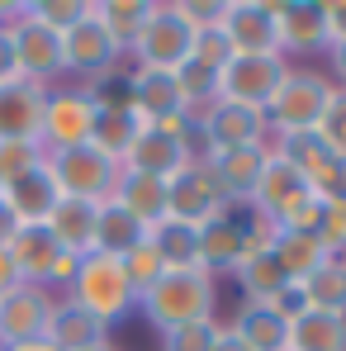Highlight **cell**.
Masks as SVG:
<instances>
[{
    "label": "cell",
    "instance_id": "6da1fadb",
    "mask_svg": "<svg viewBox=\"0 0 346 351\" xmlns=\"http://www.w3.org/2000/svg\"><path fill=\"white\" fill-rule=\"evenodd\" d=\"M214 304H219V280L209 271H166L152 290L138 294V313L157 332L214 318Z\"/></svg>",
    "mask_w": 346,
    "mask_h": 351
},
{
    "label": "cell",
    "instance_id": "7a4b0ae2",
    "mask_svg": "<svg viewBox=\"0 0 346 351\" xmlns=\"http://www.w3.org/2000/svg\"><path fill=\"white\" fill-rule=\"evenodd\" d=\"M62 299L81 304V308H86L90 318H100L105 328L123 323V318L138 308V294H133L128 276H123V261H119V256H105V252H90V256L76 261V276H71V285H66Z\"/></svg>",
    "mask_w": 346,
    "mask_h": 351
},
{
    "label": "cell",
    "instance_id": "3957f363",
    "mask_svg": "<svg viewBox=\"0 0 346 351\" xmlns=\"http://www.w3.org/2000/svg\"><path fill=\"white\" fill-rule=\"evenodd\" d=\"M332 100V81L328 71L318 66H289L280 90L271 95V105L261 110L266 123H271V138L275 133H304V128H318V119Z\"/></svg>",
    "mask_w": 346,
    "mask_h": 351
},
{
    "label": "cell",
    "instance_id": "277c9868",
    "mask_svg": "<svg viewBox=\"0 0 346 351\" xmlns=\"http://www.w3.org/2000/svg\"><path fill=\"white\" fill-rule=\"evenodd\" d=\"M48 171H53L62 195L105 204V199H114L123 162H114L110 152H100L90 143H81V147H66V152H48Z\"/></svg>",
    "mask_w": 346,
    "mask_h": 351
},
{
    "label": "cell",
    "instance_id": "5b68a950",
    "mask_svg": "<svg viewBox=\"0 0 346 351\" xmlns=\"http://www.w3.org/2000/svg\"><path fill=\"white\" fill-rule=\"evenodd\" d=\"M195 143H204L199 157H219V152H237V147H261V143H271V123L251 105L214 100L204 114L195 119Z\"/></svg>",
    "mask_w": 346,
    "mask_h": 351
},
{
    "label": "cell",
    "instance_id": "8992f818",
    "mask_svg": "<svg viewBox=\"0 0 346 351\" xmlns=\"http://www.w3.org/2000/svg\"><path fill=\"white\" fill-rule=\"evenodd\" d=\"M271 242V228L261 223V219H237V214H219V219H209L204 228H199V271H209L214 280L223 276V271H237L242 261H247V252H256V247H266Z\"/></svg>",
    "mask_w": 346,
    "mask_h": 351
},
{
    "label": "cell",
    "instance_id": "52a82bcc",
    "mask_svg": "<svg viewBox=\"0 0 346 351\" xmlns=\"http://www.w3.org/2000/svg\"><path fill=\"white\" fill-rule=\"evenodd\" d=\"M5 247H10V261H14V271H19L24 285H43V290L58 294V290H66L71 276H76V256H66L43 223L14 228V237H10Z\"/></svg>",
    "mask_w": 346,
    "mask_h": 351
},
{
    "label": "cell",
    "instance_id": "ba28073f",
    "mask_svg": "<svg viewBox=\"0 0 346 351\" xmlns=\"http://www.w3.org/2000/svg\"><path fill=\"white\" fill-rule=\"evenodd\" d=\"M95 90L90 86H53L48 90V110H43V152H66V147H81L90 143V128H95Z\"/></svg>",
    "mask_w": 346,
    "mask_h": 351
},
{
    "label": "cell",
    "instance_id": "9c48e42d",
    "mask_svg": "<svg viewBox=\"0 0 346 351\" xmlns=\"http://www.w3.org/2000/svg\"><path fill=\"white\" fill-rule=\"evenodd\" d=\"M190 43H195V29L180 19L175 0L171 5L157 0L143 38L133 43V62H138V71H180L190 62Z\"/></svg>",
    "mask_w": 346,
    "mask_h": 351
},
{
    "label": "cell",
    "instance_id": "30bf717a",
    "mask_svg": "<svg viewBox=\"0 0 346 351\" xmlns=\"http://www.w3.org/2000/svg\"><path fill=\"white\" fill-rule=\"evenodd\" d=\"M223 34L237 58H285L275 0H223ZM289 62V58H285Z\"/></svg>",
    "mask_w": 346,
    "mask_h": 351
},
{
    "label": "cell",
    "instance_id": "8fae6325",
    "mask_svg": "<svg viewBox=\"0 0 346 351\" xmlns=\"http://www.w3.org/2000/svg\"><path fill=\"white\" fill-rule=\"evenodd\" d=\"M10 38H14V58H19V76L53 86L58 76H66L62 66V34H53L48 24H38L24 5H10Z\"/></svg>",
    "mask_w": 346,
    "mask_h": 351
},
{
    "label": "cell",
    "instance_id": "7c38bea8",
    "mask_svg": "<svg viewBox=\"0 0 346 351\" xmlns=\"http://www.w3.org/2000/svg\"><path fill=\"white\" fill-rule=\"evenodd\" d=\"M58 294L43 285H14L0 294V347H38L48 337Z\"/></svg>",
    "mask_w": 346,
    "mask_h": 351
},
{
    "label": "cell",
    "instance_id": "4fadbf2b",
    "mask_svg": "<svg viewBox=\"0 0 346 351\" xmlns=\"http://www.w3.org/2000/svg\"><path fill=\"white\" fill-rule=\"evenodd\" d=\"M228 209L232 204L223 199V190H219V176L209 167V157H195V162L171 180V214H166V219H180V223L204 228L209 219H219V214H228Z\"/></svg>",
    "mask_w": 346,
    "mask_h": 351
},
{
    "label": "cell",
    "instance_id": "5bb4252c",
    "mask_svg": "<svg viewBox=\"0 0 346 351\" xmlns=\"http://www.w3.org/2000/svg\"><path fill=\"white\" fill-rule=\"evenodd\" d=\"M289 62L285 58H232L219 71V100L232 105H251V110H266L271 95L280 90Z\"/></svg>",
    "mask_w": 346,
    "mask_h": 351
},
{
    "label": "cell",
    "instance_id": "9a60e30c",
    "mask_svg": "<svg viewBox=\"0 0 346 351\" xmlns=\"http://www.w3.org/2000/svg\"><path fill=\"white\" fill-rule=\"evenodd\" d=\"M123 53H119V43L105 34V24L95 19V5H90V14L71 29V34H62V66L71 71V76H90V81H105L110 71H114Z\"/></svg>",
    "mask_w": 346,
    "mask_h": 351
},
{
    "label": "cell",
    "instance_id": "2e32d148",
    "mask_svg": "<svg viewBox=\"0 0 346 351\" xmlns=\"http://www.w3.org/2000/svg\"><path fill=\"white\" fill-rule=\"evenodd\" d=\"M308 195H313V190H308V176L299 171V167H289L285 157L271 152L266 171L256 180V195H251V219H261L266 228H280L285 214L299 199H308Z\"/></svg>",
    "mask_w": 346,
    "mask_h": 351
},
{
    "label": "cell",
    "instance_id": "e0dca14e",
    "mask_svg": "<svg viewBox=\"0 0 346 351\" xmlns=\"http://www.w3.org/2000/svg\"><path fill=\"white\" fill-rule=\"evenodd\" d=\"M48 90L53 86L24 81V76L10 81V86H0V143H38Z\"/></svg>",
    "mask_w": 346,
    "mask_h": 351
},
{
    "label": "cell",
    "instance_id": "ac0fdd59",
    "mask_svg": "<svg viewBox=\"0 0 346 351\" xmlns=\"http://www.w3.org/2000/svg\"><path fill=\"white\" fill-rule=\"evenodd\" d=\"M195 157H199V152H195L190 138H175V133H162V128H143L138 143H133L128 157H123V171L157 176V180H175Z\"/></svg>",
    "mask_w": 346,
    "mask_h": 351
},
{
    "label": "cell",
    "instance_id": "d6986e66",
    "mask_svg": "<svg viewBox=\"0 0 346 351\" xmlns=\"http://www.w3.org/2000/svg\"><path fill=\"white\" fill-rule=\"evenodd\" d=\"M62 190L53 171H48V162L43 167H34V171H24L19 180H10V185H0V209L19 223V228H34V223H48V214L58 209Z\"/></svg>",
    "mask_w": 346,
    "mask_h": 351
},
{
    "label": "cell",
    "instance_id": "ffe728a7",
    "mask_svg": "<svg viewBox=\"0 0 346 351\" xmlns=\"http://www.w3.org/2000/svg\"><path fill=\"white\" fill-rule=\"evenodd\" d=\"M280 14V53L285 58H318L328 53L323 0H275Z\"/></svg>",
    "mask_w": 346,
    "mask_h": 351
},
{
    "label": "cell",
    "instance_id": "44dd1931",
    "mask_svg": "<svg viewBox=\"0 0 346 351\" xmlns=\"http://www.w3.org/2000/svg\"><path fill=\"white\" fill-rule=\"evenodd\" d=\"M95 100H100V95H95ZM143 128H147V119L128 105V90H123L119 100H100V110H95V128H90V147H100V152H110L114 162H123Z\"/></svg>",
    "mask_w": 346,
    "mask_h": 351
},
{
    "label": "cell",
    "instance_id": "7402d4cb",
    "mask_svg": "<svg viewBox=\"0 0 346 351\" xmlns=\"http://www.w3.org/2000/svg\"><path fill=\"white\" fill-rule=\"evenodd\" d=\"M266 162H271V143L209 157V167H214V176H219V190H223V199H228V204H251L256 180H261V171H266Z\"/></svg>",
    "mask_w": 346,
    "mask_h": 351
},
{
    "label": "cell",
    "instance_id": "603a6c76",
    "mask_svg": "<svg viewBox=\"0 0 346 351\" xmlns=\"http://www.w3.org/2000/svg\"><path fill=\"white\" fill-rule=\"evenodd\" d=\"M95 214H100V204H90V199H71V195H62L58 209L48 214V233L58 242L66 256H90L95 252Z\"/></svg>",
    "mask_w": 346,
    "mask_h": 351
},
{
    "label": "cell",
    "instance_id": "cb8c5ba5",
    "mask_svg": "<svg viewBox=\"0 0 346 351\" xmlns=\"http://www.w3.org/2000/svg\"><path fill=\"white\" fill-rule=\"evenodd\" d=\"M123 90H128V105L147 119V123L190 114L185 100H180V90H175V71H133Z\"/></svg>",
    "mask_w": 346,
    "mask_h": 351
},
{
    "label": "cell",
    "instance_id": "d4e9b609",
    "mask_svg": "<svg viewBox=\"0 0 346 351\" xmlns=\"http://www.w3.org/2000/svg\"><path fill=\"white\" fill-rule=\"evenodd\" d=\"M53 351H90L100 342H110V328L100 318H90L81 304L71 299H58L53 304V323H48V337H43Z\"/></svg>",
    "mask_w": 346,
    "mask_h": 351
},
{
    "label": "cell",
    "instance_id": "484cf974",
    "mask_svg": "<svg viewBox=\"0 0 346 351\" xmlns=\"http://www.w3.org/2000/svg\"><path fill=\"white\" fill-rule=\"evenodd\" d=\"M114 199L147 228H157L166 214H171V180H157V176H138V171H123L119 176V190Z\"/></svg>",
    "mask_w": 346,
    "mask_h": 351
},
{
    "label": "cell",
    "instance_id": "4316f807",
    "mask_svg": "<svg viewBox=\"0 0 346 351\" xmlns=\"http://www.w3.org/2000/svg\"><path fill=\"white\" fill-rule=\"evenodd\" d=\"M271 256L280 261V271L289 280H308L323 261H332V252L318 242V233H289V228L271 233Z\"/></svg>",
    "mask_w": 346,
    "mask_h": 351
},
{
    "label": "cell",
    "instance_id": "83f0119b",
    "mask_svg": "<svg viewBox=\"0 0 346 351\" xmlns=\"http://www.w3.org/2000/svg\"><path fill=\"white\" fill-rule=\"evenodd\" d=\"M138 242H147V223H138L119 199H105L100 204V214H95V252H105V256H128Z\"/></svg>",
    "mask_w": 346,
    "mask_h": 351
},
{
    "label": "cell",
    "instance_id": "f1b7e54d",
    "mask_svg": "<svg viewBox=\"0 0 346 351\" xmlns=\"http://www.w3.org/2000/svg\"><path fill=\"white\" fill-rule=\"evenodd\" d=\"M228 328L251 351H289V323H285V318H275L266 304H247V299H242V308L232 313Z\"/></svg>",
    "mask_w": 346,
    "mask_h": 351
},
{
    "label": "cell",
    "instance_id": "f546056e",
    "mask_svg": "<svg viewBox=\"0 0 346 351\" xmlns=\"http://www.w3.org/2000/svg\"><path fill=\"white\" fill-rule=\"evenodd\" d=\"M90 5H95V19L105 24V34L119 43V53H133L157 0H90Z\"/></svg>",
    "mask_w": 346,
    "mask_h": 351
},
{
    "label": "cell",
    "instance_id": "4dcf8cb0",
    "mask_svg": "<svg viewBox=\"0 0 346 351\" xmlns=\"http://www.w3.org/2000/svg\"><path fill=\"white\" fill-rule=\"evenodd\" d=\"M147 242L157 247L166 271H199V228L195 223L162 219L157 228H147Z\"/></svg>",
    "mask_w": 346,
    "mask_h": 351
},
{
    "label": "cell",
    "instance_id": "1f68e13d",
    "mask_svg": "<svg viewBox=\"0 0 346 351\" xmlns=\"http://www.w3.org/2000/svg\"><path fill=\"white\" fill-rule=\"evenodd\" d=\"M289 351H346V313L308 308L289 323Z\"/></svg>",
    "mask_w": 346,
    "mask_h": 351
},
{
    "label": "cell",
    "instance_id": "d6a6232c",
    "mask_svg": "<svg viewBox=\"0 0 346 351\" xmlns=\"http://www.w3.org/2000/svg\"><path fill=\"white\" fill-rule=\"evenodd\" d=\"M232 276H237V285H242V294H247V304H266L280 285H289V276L280 271V261L271 256V242L256 247V252H247V261H242Z\"/></svg>",
    "mask_w": 346,
    "mask_h": 351
},
{
    "label": "cell",
    "instance_id": "836d02e7",
    "mask_svg": "<svg viewBox=\"0 0 346 351\" xmlns=\"http://www.w3.org/2000/svg\"><path fill=\"white\" fill-rule=\"evenodd\" d=\"M304 294H308V304L313 308H323V313H346V256H332V261H323L308 280H299Z\"/></svg>",
    "mask_w": 346,
    "mask_h": 351
},
{
    "label": "cell",
    "instance_id": "e575fe53",
    "mask_svg": "<svg viewBox=\"0 0 346 351\" xmlns=\"http://www.w3.org/2000/svg\"><path fill=\"white\" fill-rule=\"evenodd\" d=\"M271 152L285 157L289 167H299L304 176H313L328 157H332V147L323 143L318 128H304V133H275V138H271Z\"/></svg>",
    "mask_w": 346,
    "mask_h": 351
},
{
    "label": "cell",
    "instance_id": "d590c367",
    "mask_svg": "<svg viewBox=\"0 0 346 351\" xmlns=\"http://www.w3.org/2000/svg\"><path fill=\"white\" fill-rule=\"evenodd\" d=\"M38 24H48L53 34H71L86 14H90V0H34V5H24Z\"/></svg>",
    "mask_w": 346,
    "mask_h": 351
},
{
    "label": "cell",
    "instance_id": "8d00e7d4",
    "mask_svg": "<svg viewBox=\"0 0 346 351\" xmlns=\"http://www.w3.org/2000/svg\"><path fill=\"white\" fill-rule=\"evenodd\" d=\"M190 58L199 62V66H209V71H223L237 53H232L228 34H223V24H204V29H195V43H190Z\"/></svg>",
    "mask_w": 346,
    "mask_h": 351
},
{
    "label": "cell",
    "instance_id": "74e56055",
    "mask_svg": "<svg viewBox=\"0 0 346 351\" xmlns=\"http://www.w3.org/2000/svg\"><path fill=\"white\" fill-rule=\"evenodd\" d=\"M123 276H128L133 294H143V290H152V285L166 276V266H162V256H157V247H152V242H138V247L123 256Z\"/></svg>",
    "mask_w": 346,
    "mask_h": 351
},
{
    "label": "cell",
    "instance_id": "f35d334b",
    "mask_svg": "<svg viewBox=\"0 0 346 351\" xmlns=\"http://www.w3.org/2000/svg\"><path fill=\"white\" fill-rule=\"evenodd\" d=\"M219 318H204V323H185V328H171L162 332V351H214L219 342Z\"/></svg>",
    "mask_w": 346,
    "mask_h": 351
},
{
    "label": "cell",
    "instance_id": "ab89813d",
    "mask_svg": "<svg viewBox=\"0 0 346 351\" xmlns=\"http://www.w3.org/2000/svg\"><path fill=\"white\" fill-rule=\"evenodd\" d=\"M43 162H48L43 143H0V185L19 180L24 171H34V167H43Z\"/></svg>",
    "mask_w": 346,
    "mask_h": 351
},
{
    "label": "cell",
    "instance_id": "60d3db41",
    "mask_svg": "<svg viewBox=\"0 0 346 351\" xmlns=\"http://www.w3.org/2000/svg\"><path fill=\"white\" fill-rule=\"evenodd\" d=\"M308 190L323 199V204H346V157H328L318 171L308 176Z\"/></svg>",
    "mask_w": 346,
    "mask_h": 351
},
{
    "label": "cell",
    "instance_id": "b9f144b4",
    "mask_svg": "<svg viewBox=\"0 0 346 351\" xmlns=\"http://www.w3.org/2000/svg\"><path fill=\"white\" fill-rule=\"evenodd\" d=\"M318 133L337 157H346V90L342 86H332V100H328V110L318 119Z\"/></svg>",
    "mask_w": 346,
    "mask_h": 351
},
{
    "label": "cell",
    "instance_id": "7bdbcfd3",
    "mask_svg": "<svg viewBox=\"0 0 346 351\" xmlns=\"http://www.w3.org/2000/svg\"><path fill=\"white\" fill-rule=\"evenodd\" d=\"M266 308L275 313V318H285V323H294V318H304L313 304H308V294H304V285L299 280H289V285H280V290L266 299Z\"/></svg>",
    "mask_w": 346,
    "mask_h": 351
},
{
    "label": "cell",
    "instance_id": "ee69618b",
    "mask_svg": "<svg viewBox=\"0 0 346 351\" xmlns=\"http://www.w3.org/2000/svg\"><path fill=\"white\" fill-rule=\"evenodd\" d=\"M323 24H328V48L346 43V0H323Z\"/></svg>",
    "mask_w": 346,
    "mask_h": 351
},
{
    "label": "cell",
    "instance_id": "f6af8a7d",
    "mask_svg": "<svg viewBox=\"0 0 346 351\" xmlns=\"http://www.w3.org/2000/svg\"><path fill=\"white\" fill-rule=\"evenodd\" d=\"M19 81V58H14V38H10V24H0V86Z\"/></svg>",
    "mask_w": 346,
    "mask_h": 351
},
{
    "label": "cell",
    "instance_id": "bcb514c9",
    "mask_svg": "<svg viewBox=\"0 0 346 351\" xmlns=\"http://www.w3.org/2000/svg\"><path fill=\"white\" fill-rule=\"evenodd\" d=\"M323 58H328V81L346 90V43H332V48H328Z\"/></svg>",
    "mask_w": 346,
    "mask_h": 351
},
{
    "label": "cell",
    "instance_id": "7dc6e473",
    "mask_svg": "<svg viewBox=\"0 0 346 351\" xmlns=\"http://www.w3.org/2000/svg\"><path fill=\"white\" fill-rule=\"evenodd\" d=\"M14 285H24V280H19L14 261H10V247H0V294H10Z\"/></svg>",
    "mask_w": 346,
    "mask_h": 351
},
{
    "label": "cell",
    "instance_id": "c3c4849f",
    "mask_svg": "<svg viewBox=\"0 0 346 351\" xmlns=\"http://www.w3.org/2000/svg\"><path fill=\"white\" fill-rule=\"evenodd\" d=\"M214 351H251V347H247V342L232 332L228 323H223V328H219V342H214Z\"/></svg>",
    "mask_w": 346,
    "mask_h": 351
},
{
    "label": "cell",
    "instance_id": "681fc988",
    "mask_svg": "<svg viewBox=\"0 0 346 351\" xmlns=\"http://www.w3.org/2000/svg\"><path fill=\"white\" fill-rule=\"evenodd\" d=\"M14 228H19V223H14V219H10V214H5V209H0V247H5V242H10V237H14Z\"/></svg>",
    "mask_w": 346,
    "mask_h": 351
},
{
    "label": "cell",
    "instance_id": "f907efd6",
    "mask_svg": "<svg viewBox=\"0 0 346 351\" xmlns=\"http://www.w3.org/2000/svg\"><path fill=\"white\" fill-rule=\"evenodd\" d=\"M0 351H53L48 342H38V347H0Z\"/></svg>",
    "mask_w": 346,
    "mask_h": 351
},
{
    "label": "cell",
    "instance_id": "816d5d0a",
    "mask_svg": "<svg viewBox=\"0 0 346 351\" xmlns=\"http://www.w3.org/2000/svg\"><path fill=\"white\" fill-rule=\"evenodd\" d=\"M90 351H119V342L110 337V342H100V347H90Z\"/></svg>",
    "mask_w": 346,
    "mask_h": 351
},
{
    "label": "cell",
    "instance_id": "f5cc1de1",
    "mask_svg": "<svg viewBox=\"0 0 346 351\" xmlns=\"http://www.w3.org/2000/svg\"><path fill=\"white\" fill-rule=\"evenodd\" d=\"M5 19H10V5H0V24H5Z\"/></svg>",
    "mask_w": 346,
    "mask_h": 351
}]
</instances>
